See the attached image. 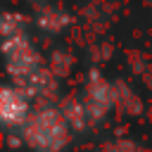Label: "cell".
Masks as SVG:
<instances>
[{
    "mask_svg": "<svg viewBox=\"0 0 152 152\" xmlns=\"http://www.w3.org/2000/svg\"><path fill=\"white\" fill-rule=\"evenodd\" d=\"M5 52H7V66L14 76H33L36 74L38 57H36L31 43L21 33L5 38Z\"/></svg>",
    "mask_w": 152,
    "mask_h": 152,
    "instance_id": "cell-2",
    "label": "cell"
},
{
    "mask_svg": "<svg viewBox=\"0 0 152 152\" xmlns=\"http://www.w3.org/2000/svg\"><path fill=\"white\" fill-rule=\"evenodd\" d=\"M0 114L7 126H21L28 114V102L19 88H5L0 100Z\"/></svg>",
    "mask_w": 152,
    "mask_h": 152,
    "instance_id": "cell-3",
    "label": "cell"
},
{
    "mask_svg": "<svg viewBox=\"0 0 152 152\" xmlns=\"http://www.w3.org/2000/svg\"><path fill=\"white\" fill-rule=\"evenodd\" d=\"M64 116L55 109H43L26 124V140L38 152H57L66 140Z\"/></svg>",
    "mask_w": 152,
    "mask_h": 152,
    "instance_id": "cell-1",
    "label": "cell"
},
{
    "mask_svg": "<svg viewBox=\"0 0 152 152\" xmlns=\"http://www.w3.org/2000/svg\"><path fill=\"white\" fill-rule=\"evenodd\" d=\"M64 24H66V14L59 12V10H48V12L40 17V26H45V28H50V31H57V28H62Z\"/></svg>",
    "mask_w": 152,
    "mask_h": 152,
    "instance_id": "cell-4",
    "label": "cell"
}]
</instances>
